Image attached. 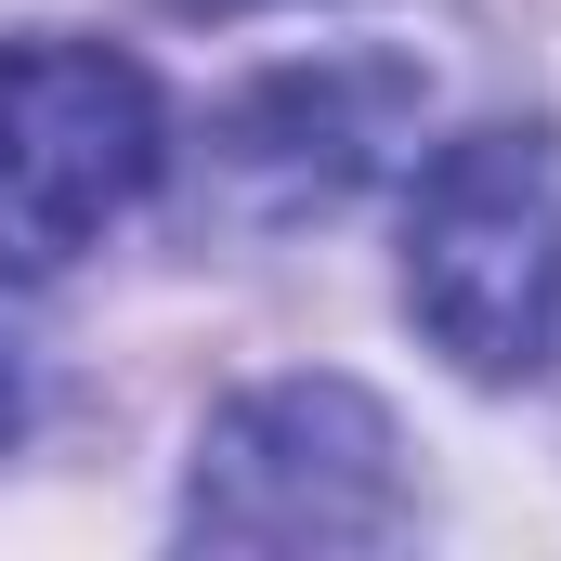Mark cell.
I'll use <instances>...</instances> for the list:
<instances>
[{"label":"cell","mask_w":561,"mask_h":561,"mask_svg":"<svg viewBox=\"0 0 561 561\" xmlns=\"http://www.w3.org/2000/svg\"><path fill=\"white\" fill-rule=\"evenodd\" d=\"M405 300L470 379H536L561 353V144L457 131L419 170Z\"/></svg>","instance_id":"6da1fadb"},{"label":"cell","mask_w":561,"mask_h":561,"mask_svg":"<svg viewBox=\"0 0 561 561\" xmlns=\"http://www.w3.org/2000/svg\"><path fill=\"white\" fill-rule=\"evenodd\" d=\"M392 523H405V457L353 379H262L196 431L183 536L209 549H379Z\"/></svg>","instance_id":"7a4b0ae2"},{"label":"cell","mask_w":561,"mask_h":561,"mask_svg":"<svg viewBox=\"0 0 561 561\" xmlns=\"http://www.w3.org/2000/svg\"><path fill=\"white\" fill-rule=\"evenodd\" d=\"M157 183V92L105 39H13L0 53V275H66Z\"/></svg>","instance_id":"3957f363"},{"label":"cell","mask_w":561,"mask_h":561,"mask_svg":"<svg viewBox=\"0 0 561 561\" xmlns=\"http://www.w3.org/2000/svg\"><path fill=\"white\" fill-rule=\"evenodd\" d=\"M419 131V66L392 53H327V66H275L222 105L209 170L236 222H313L340 196H366Z\"/></svg>","instance_id":"277c9868"},{"label":"cell","mask_w":561,"mask_h":561,"mask_svg":"<svg viewBox=\"0 0 561 561\" xmlns=\"http://www.w3.org/2000/svg\"><path fill=\"white\" fill-rule=\"evenodd\" d=\"M13 431H26V366L0 353V444H13Z\"/></svg>","instance_id":"5b68a950"},{"label":"cell","mask_w":561,"mask_h":561,"mask_svg":"<svg viewBox=\"0 0 561 561\" xmlns=\"http://www.w3.org/2000/svg\"><path fill=\"white\" fill-rule=\"evenodd\" d=\"M196 13H249V0H196Z\"/></svg>","instance_id":"8992f818"}]
</instances>
